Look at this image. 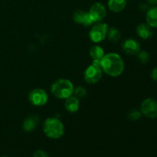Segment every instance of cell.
Wrapping results in <instances>:
<instances>
[{"instance_id": "7", "label": "cell", "mask_w": 157, "mask_h": 157, "mask_svg": "<svg viewBox=\"0 0 157 157\" xmlns=\"http://www.w3.org/2000/svg\"><path fill=\"white\" fill-rule=\"evenodd\" d=\"M140 111L144 116L149 119L157 118V101L153 98L144 100L140 106Z\"/></svg>"}, {"instance_id": "25", "label": "cell", "mask_w": 157, "mask_h": 157, "mask_svg": "<svg viewBox=\"0 0 157 157\" xmlns=\"http://www.w3.org/2000/svg\"><path fill=\"white\" fill-rule=\"evenodd\" d=\"M1 157H7V156H1Z\"/></svg>"}, {"instance_id": "1", "label": "cell", "mask_w": 157, "mask_h": 157, "mask_svg": "<svg viewBox=\"0 0 157 157\" xmlns=\"http://www.w3.org/2000/svg\"><path fill=\"white\" fill-rule=\"evenodd\" d=\"M103 72L110 77H119L124 70V62L122 57L117 53L110 52L106 54L100 61Z\"/></svg>"}, {"instance_id": "21", "label": "cell", "mask_w": 157, "mask_h": 157, "mask_svg": "<svg viewBox=\"0 0 157 157\" xmlns=\"http://www.w3.org/2000/svg\"><path fill=\"white\" fill-rule=\"evenodd\" d=\"M32 157H49V156L45 151L39 150H37V151L34 153Z\"/></svg>"}, {"instance_id": "8", "label": "cell", "mask_w": 157, "mask_h": 157, "mask_svg": "<svg viewBox=\"0 0 157 157\" xmlns=\"http://www.w3.org/2000/svg\"><path fill=\"white\" fill-rule=\"evenodd\" d=\"M88 13L94 22H101L107 15V10L102 3L95 2L90 8Z\"/></svg>"}, {"instance_id": "15", "label": "cell", "mask_w": 157, "mask_h": 157, "mask_svg": "<svg viewBox=\"0 0 157 157\" xmlns=\"http://www.w3.org/2000/svg\"><path fill=\"white\" fill-rule=\"evenodd\" d=\"M109 9L113 12H121L127 6V0H108L107 2Z\"/></svg>"}, {"instance_id": "2", "label": "cell", "mask_w": 157, "mask_h": 157, "mask_svg": "<svg viewBox=\"0 0 157 157\" xmlns=\"http://www.w3.org/2000/svg\"><path fill=\"white\" fill-rule=\"evenodd\" d=\"M73 84L67 79L61 78L55 81L51 86V92L58 99H67L74 93Z\"/></svg>"}, {"instance_id": "16", "label": "cell", "mask_w": 157, "mask_h": 157, "mask_svg": "<svg viewBox=\"0 0 157 157\" xmlns=\"http://www.w3.org/2000/svg\"><path fill=\"white\" fill-rule=\"evenodd\" d=\"M90 58L93 59V61L95 62H99L103 57L104 56V50L99 45H94L92 46L89 51Z\"/></svg>"}, {"instance_id": "22", "label": "cell", "mask_w": 157, "mask_h": 157, "mask_svg": "<svg viewBox=\"0 0 157 157\" xmlns=\"http://www.w3.org/2000/svg\"><path fill=\"white\" fill-rule=\"evenodd\" d=\"M150 6H149V4L147 2H141L140 4L139 5V9L141 12H146L148 10Z\"/></svg>"}, {"instance_id": "12", "label": "cell", "mask_w": 157, "mask_h": 157, "mask_svg": "<svg viewBox=\"0 0 157 157\" xmlns=\"http://www.w3.org/2000/svg\"><path fill=\"white\" fill-rule=\"evenodd\" d=\"M136 32L140 38L147 40L151 38L153 35V29L147 23H140L136 28Z\"/></svg>"}, {"instance_id": "11", "label": "cell", "mask_w": 157, "mask_h": 157, "mask_svg": "<svg viewBox=\"0 0 157 157\" xmlns=\"http://www.w3.org/2000/svg\"><path fill=\"white\" fill-rule=\"evenodd\" d=\"M38 124H39V117L37 115H31L23 121L22 129L27 133H31L36 129Z\"/></svg>"}, {"instance_id": "20", "label": "cell", "mask_w": 157, "mask_h": 157, "mask_svg": "<svg viewBox=\"0 0 157 157\" xmlns=\"http://www.w3.org/2000/svg\"><path fill=\"white\" fill-rule=\"evenodd\" d=\"M142 116V113L136 109H133L127 114V118L131 121H136Z\"/></svg>"}, {"instance_id": "19", "label": "cell", "mask_w": 157, "mask_h": 157, "mask_svg": "<svg viewBox=\"0 0 157 157\" xmlns=\"http://www.w3.org/2000/svg\"><path fill=\"white\" fill-rule=\"evenodd\" d=\"M136 58H137L138 61L142 64H145L149 61L150 59V55L146 51H140L137 54H136Z\"/></svg>"}, {"instance_id": "10", "label": "cell", "mask_w": 157, "mask_h": 157, "mask_svg": "<svg viewBox=\"0 0 157 157\" xmlns=\"http://www.w3.org/2000/svg\"><path fill=\"white\" fill-rule=\"evenodd\" d=\"M73 20L77 24L82 25L86 27L92 25L94 23L88 12L83 10H77L73 15Z\"/></svg>"}, {"instance_id": "24", "label": "cell", "mask_w": 157, "mask_h": 157, "mask_svg": "<svg viewBox=\"0 0 157 157\" xmlns=\"http://www.w3.org/2000/svg\"><path fill=\"white\" fill-rule=\"evenodd\" d=\"M147 3L151 6H156L157 5V0H147Z\"/></svg>"}, {"instance_id": "6", "label": "cell", "mask_w": 157, "mask_h": 157, "mask_svg": "<svg viewBox=\"0 0 157 157\" xmlns=\"http://www.w3.org/2000/svg\"><path fill=\"white\" fill-rule=\"evenodd\" d=\"M29 101L32 105L36 107H42L48 103V95L44 89L35 88L31 90L29 93Z\"/></svg>"}, {"instance_id": "14", "label": "cell", "mask_w": 157, "mask_h": 157, "mask_svg": "<svg viewBox=\"0 0 157 157\" xmlns=\"http://www.w3.org/2000/svg\"><path fill=\"white\" fill-rule=\"evenodd\" d=\"M80 102L79 99L75 96H71L65 99L64 102V108L69 113H75L79 110Z\"/></svg>"}, {"instance_id": "17", "label": "cell", "mask_w": 157, "mask_h": 157, "mask_svg": "<svg viewBox=\"0 0 157 157\" xmlns=\"http://www.w3.org/2000/svg\"><path fill=\"white\" fill-rule=\"evenodd\" d=\"M107 37L112 42H117V41H118L121 39V33L119 31V29H117L115 27H111L108 29Z\"/></svg>"}, {"instance_id": "3", "label": "cell", "mask_w": 157, "mask_h": 157, "mask_svg": "<svg viewBox=\"0 0 157 157\" xmlns=\"http://www.w3.org/2000/svg\"><path fill=\"white\" fill-rule=\"evenodd\" d=\"M43 131L50 139H59L64 133V126L58 118L49 117L43 124Z\"/></svg>"}, {"instance_id": "13", "label": "cell", "mask_w": 157, "mask_h": 157, "mask_svg": "<svg viewBox=\"0 0 157 157\" xmlns=\"http://www.w3.org/2000/svg\"><path fill=\"white\" fill-rule=\"evenodd\" d=\"M147 23L152 28L157 29V6H153L149 8L146 14Z\"/></svg>"}, {"instance_id": "9", "label": "cell", "mask_w": 157, "mask_h": 157, "mask_svg": "<svg viewBox=\"0 0 157 157\" xmlns=\"http://www.w3.org/2000/svg\"><path fill=\"white\" fill-rule=\"evenodd\" d=\"M122 50L124 53L128 55H136L140 51V44L138 41L133 38H128L123 41Z\"/></svg>"}, {"instance_id": "4", "label": "cell", "mask_w": 157, "mask_h": 157, "mask_svg": "<svg viewBox=\"0 0 157 157\" xmlns=\"http://www.w3.org/2000/svg\"><path fill=\"white\" fill-rule=\"evenodd\" d=\"M84 80L90 84H94L101 79L103 76V71L99 62L93 61L84 71Z\"/></svg>"}, {"instance_id": "18", "label": "cell", "mask_w": 157, "mask_h": 157, "mask_svg": "<svg viewBox=\"0 0 157 157\" xmlns=\"http://www.w3.org/2000/svg\"><path fill=\"white\" fill-rule=\"evenodd\" d=\"M73 94H75V97H76L78 99H82L87 96V90L84 87L79 86L74 89Z\"/></svg>"}, {"instance_id": "23", "label": "cell", "mask_w": 157, "mask_h": 157, "mask_svg": "<svg viewBox=\"0 0 157 157\" xmlns=\"http://www.w3.org/2000/svg\"><path fill=\"white\" fill-rule=\"evenodd\" d=\"M151 78L153 81H157V67L153 68L151 71Z\"/></svg>"}, {"instance_id": "5", "label": "cell", "mask_w": 157, "mask_h": 157, "mask_svg": "<svg viewBox=\"0 0 157 157\" xmlns=\"http://www.w3.org/2000/svg\"><path fill=\"white\" fill-rule=\"evenodd\" d=\"M108 25L103 22H98L92 27L89 32L90 40L94 43H100L104 41L107 35Z\"/></svg>"}]
</instances>
